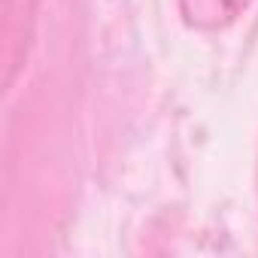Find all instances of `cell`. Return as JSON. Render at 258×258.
<instances>
[{"instance_id": "obj_1", "label": "cell", "mask_w": 258, "mask_h": 258, "mask_svg": "<svg viewBox=\"0 0 258 258\" xmlns=\"http://www.w3.org/2000/svg\"><path fill=\"white\" fill-rule=\"evenodd\" d=\"M37 4L40 0H4V46H0V61H4V85L13 88L19 73L25 70V61L34 46L37 34Z\"/></svg>"}, {"instance_id": "obj_2", "label": "cell", "mask_w": 258, "mask_h": 258, "mask_svg": "<svg viewBox=\"0 0 258 258\" xmlns=\"http://www.w3.org/2000/svg\"><path fill=\"white\" fill-rule=\"evenodd\" d=\"M252 0H176L179 16L195 31H222L234 25Z\"/></svg>"}]
</instances>
